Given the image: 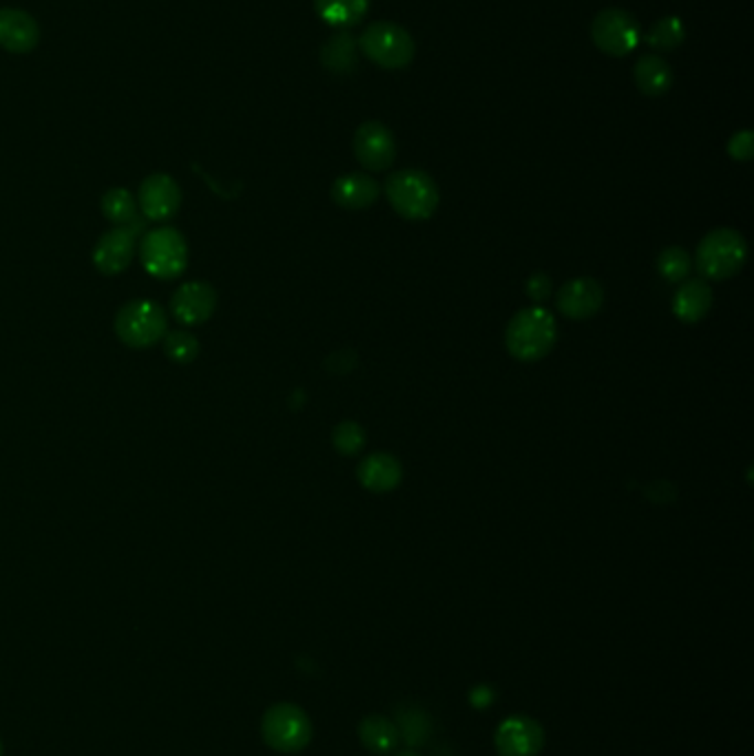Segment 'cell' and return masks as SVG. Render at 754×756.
<instances>
[{
    "mask_svg": "<svg viewBox=\"0 0 754 756\" xmlns=\"http://www.w3.org/2000/svg\"><path fill=\"white\" fill-rule=\"evenodd\" d=\"M359 738H361L363 747H368L370 752L390 754L399 745L401 734H399V727L392 718H387L383 714H372V716H365L361 721Z\"/></svg>",
    "mask_w": 754,
    "mask_h": 756,
    "instance_id": "cell-21",
    "label": "cell"
},
{
    "mask_svg": "<svg viewBox=\"0 0 754 756\" xmlns=\"http://www.w3.org/2000/svg\"><path fill=\"white\" fill-rule=\"evenodd\" d=\"M745 242L732 228H716L708 233L697 248V268L705 279L723 281L734 277L745 264Z\"/></svg>",
    "mask_w": 754,
    "mask_h": 756,
    "instance_id": "cell-7",
    "label": "cell"
},
{
    "mask_svg": "<svg viewBox=\"0 0 754 756\" xmlns=\"http://www.w3.org/2000/svg\"><path fill=\"white\" fill-rule=\"evenodd\" d=\"M604 304L602 284L591 277H577L562 286L557 295V310L573 321L591 319L599 312Z\"/></svg>",
    "mask_w": 754,
    "mask_h": 756,
    "instance_id": "cell-14",
    "label": "cell"
},
{
    "mask_svg": "<svg viewBox=\"0 0 754 756\" xmlns=\"http://www.w3.org/2000/svg\"><path fill=\"white\" fill-rule=\"evenodd\" d=\"M262 738L275 752L297 754L312 741V721L295 703H275L264 712Z\"/></svg>",
    "mask_w": 754,
    "mask_h": 756,
    "instance_id": "cell-5",
    "label": "cell"
},
{
    "mask_svg": "<svg viewBox=\"0 0 754 756\" xmlns=\"http://www.w3.org/2000/svg\"><path fill=\"white\" fill-rule=\"evenodd\" d=\"M381 198V184L365 173H350L332 184V200L348 211H363L376 204Z\"/></svg>",
    "mask_w": 754,
    "mask_h": 756,
    "instance_id": "cell-17",
    "label": "cell"
},
{
    "mask_svg": "<svg viewBox=\"0 0 754 756\" xmlns=\"http://www.w3.org/2000/svg\"><path fill=\"white\" fill-rule=\"evenodd\" d=\"M396 756H418L416 752H412V749H405V752H399Z\"/></svg>",
    "mask_w": 754,
    "mask_h": 756,
    "instance_id": "cell-32",
    "label": "cell"
},
{
    "mask_svg": "<svg viewBox=\"0 0 754 756\" xmlns=\"http://www.w3.org/2000/svg\"><path fill=\"white\" fill-rule=\"evenodd\" d=\"M553 290V284L549 279V275L544 273H533L529 279H527V295L533 299V301H546L549 295Z\"/></svg>",
    "mask_w": 754,
    "mask_h": 756,
    "instance_id": "cell-30",
    "label": "cell"
},
{
    "mask_svg": "<svg viewBox=\"0 0 754 756\" xmlns=\"http://www.w3.org/2000/svg\"><path fill=\"white\" fill-rule=\"evenodd\" d=\"M332 443L341 456H357L365 445V429L359 423L346 420L334 427Z\"/></svg>",
    "mask_w": 754,
    "mask_h": 756,
    "instance_id": "cell-28",
    "label": "cell"
},
{
    "mask_svg": "<svg viewBox=\"0 0 754 756\" xmlns=\"http://www.w3.org/2000/svg\"><path fill=\"white\" fill-rule=\"evenodd\" d=\"M140 259L151 277L171 281L184 275L189 266V244L178 228L162 226L142 237Z\"/></svg>",
    "mask_w": 754,
    "mask_h": 756,
    "instance_id": "cell-6",
    "label": "cell"
},
{
    "mask_svg": "<svg viewBox=\"0 0 754 756\" xmlns=\"http://www.w3.org/2000/svg\"><path fill=\"white\" fill-rule=\"evenodd\" d=\"M217 310V292L206 281L182 284L171 297V315L182 326H202Z\"/></svg>",
    "mask_w": 754,
    "mask_h": 756,
    "instance_id": "cell-13",
    "label": "cell"
},
{
    "mask_svg": "<svg viewBox=\"0 0 754 756\" xmlns=\"http://www.w3.org/2000/svg\"><path fill=\"white\" fill-rule=\"evenodd\" d=\"M354 156L368 171H385L396 160V138L383 123H363L354 134Z\"/></svg>",
    "mask_w": 754,
    "mask_h": 756,
    "instance_id": "cell-10",
    "label": "cell"
},
{
    "mask_svg": "<svg viewBox=\"0 0 754 756\" xmlns=\"http://www.w3.org/2000/svg\"><path fill=\"white\" fill-rule=\"evenodd\" d=\"M633 81L637 89L648 96V98H661L670 92L672 87V70L670 65L657 56V54H646L635 63L633 70Z\"/></svg>",
    "mask_w": 754,
    "mask_h": 756,
    "instance_id": "cell-19",
    "label": "cell"
},
{
    "mask_svg": "<svg viewBox=\"0 0 754 756\" xmlns=\"http://www.w3.org/2000/svg\"><path fill=\"white\" fill-rule=\"evenodd\" d=\"M359 482L372 491V493H390L394 491L401 480H403V469L401 462L392 454H370L361 465H359Z\"/></svg>",
    "mask_w": 754,
    "mask_h": 756,
    "instance_id": "cell-16",
    "label": "cell"
},
{
    "mask_svg": "<svg viewBox=\"0 0 754 756\" xmlns=\"http://www.w3.org/2000/svg\"><path fill=\"white\" fill-rule=\"evenodd\" d=\"M639 23L637 19L619 8H608L599 12L591 23L593 45L613 58L628 56L639 45Z\"/></svg>",
    "mask_w": 754,
    "mask_h": 756,
    "instance_id": "cell-8",
    "label": "cell"
},
{
    "mask_svg": "<svg viewBox=\"0 0 754 756\" xmlns=\"http://www.w3.org/2000/svg\"><path fill=\"white\" fill-rule=\"evenodd\" d=\"M385 195L392 209L410 222L429 220L440 202L436 182L418 169H403L387 178Z\"/></svg>",
    "mask_w": 754,
    "mask_h": 756,
    "instance_id": "cell-2",
    "label": "cell"
},
{
    "mask_svg": "<svg viewBox=\"0 0 754 756\" xmlns=\"http://www.w3.org/2000/svg\"><path fill=\"white\" fill-rule=\"evenodd\" d=\"M315 10L332 28H354L370 10V0H315Z\"/></svg>",
    "mask_w": 754,
    "mask_h": 756,
    "instance_id": "cell-22",
    "label": "cell"
},
{
    "mask_svg": "<svg viewBox=\"0 0 754 756\" xmlns=\"http://www.w3.org/2000/svg\"><path fill=\"white\" fill-rule=\"evenodd\" d=\"M167 332L169 317L164 308L151 299H134L116 315V334L134 350L153 348L164 339Z\"/></svg>",
    "mask_w": 754,
    "mask_h": 756,
    "instance_id": "cell-3",
    "label": "cell"
},
{
    "mask_svg": "<svg viewBox=\"0 0 754 756\" xmlns=\"http://www.w3.org/2000/svg\"><path fill=\"white\" fill-rule=\"evenodd\" d=\"M138 200L127 189L116 187L103 195V215L116 226L131 224L138 217Z\"/></svg>",
    "mask_w": 754,
    "mask_h": 756,
    "instance_id": "cell-23",
    "label": "cell"
},
{
    "mask_svg": "<svg viewBox=\"0 0 754 756\" xmlns=\"http://www.w3.org/2000/svg\"><path fill=\"white\" fill-rule=\"evenodd\" d=\"M542 747L544 730L527 714H513L496 730V749L500 756H535Z\"/></svg>",
    "mask_w": 754,
    "mask_h": 756,
    "instance_id": "cell-11",
    "label": "cell"
},
{
    "mask_svg": "<svg viewBox=\"0 0 754 756\" xmlns=\"http://www.w3.org/2000/svg\"><path fill=\"white\" fill-rule=\"evenodd\" d=\"M505 341L513 359L524 363L542 361L557 341L555 317L540 306L524 308L509 321Z\"/></svg>",
    "mask_w": 754,
    "mask_h": 756,
    "instance_id": "cell-1",
    "label": "cell"
},
{
    "mask_svg": "<svg viewBox=\"0 0 754 756\" xmlns=\"http://www.w3.org/2000/svg\"><path fill=\"white\" fill-rule=\"evenodd\" d=\"M690 266L692 264H690L688 253L683 248H677V246L661 251L659 257H657V270L670 284L683 281L688 277V273H690Z\"/></svg>",
    "mask_w": 754,
    "mask_h": 756,
    "instance_id": "cell-27",
    "label": "cell"
},
{
    "mask_svg": "<svg viewBox=\"0 0 754 756\" xmlns=\"http://www.w3.org/2000/svg\"><path fill=\"white\" fill-rule=\"evenodd\" d=\"M0 756H3V741H0Z\"/></svg>",
    "mask_w": 754,
    "mask_h": 756,
    "instance_id": "cell-33",
    "label": "cell"
},
{
    "mask_svg": "<svg viewBox=\"0 0 754 756\" xmlns=\"http://www.w3.org/2000/svg\"><path fill=\"white\" fill-rule=\"evenodd\" d=\"M752 151H754V145H752V134L750 131H741V134L732 136L730 145H728V153H730L732 160L747 162L752 158Z\"/></svg>",
    "mask_w": 754,
    "mask_h": 756,
    "instance_id": "cell-29",
    "label": "cell"
},
{
    "mask_svg": "<svg viewBox=\"0 0 754 756\" xmlns=\"http://www.w3.org/2000/svg\"><path fill=\"white\" fill-rule=\"evenodd\" d=\"M162 343H164V354L173 363H180V365L193 363L198 359V354H200V341L191 332H187V330L167 332Z\"/></svg>",
    "mask_w": 754,
    "mask_h": 756,
    "instance_id": "cell-26",
    "label": "cell"
},
{
    "mask_svg": "<svg viewBox=\"0 0 754 756\" xmlns=\"http://www.w3.org/2000/svg\"><path fill=\"white\" fill-rule=\"evenodd\" d=\"M321 63L332 74H339V76L352 74L357 70V65H359V43H357V39L352 34H348L346 30L337 32L321 47Z\"/></svg>",
    "mask_w": 754,
    "mask_h": 756,
    "instance_id": "cell-20",
    "label": "cell"
},
{
    "mask_svg": "<svg viewBox=\"0 0 754 756\" xmlns=\"http://www.w3.org/2000/svg\"><path fill=\"white\" fill-rule=\"evenodd\" d=\"M41 41V28L32 14L6 8L0 10V47L10 54H30Z\"/></svg>",
    "mask_w": 754,
    "mask_h": 756,
    "instance_id": "cell-15",
    "label": "cell"
},
{
    "mask_svg": "<svg viewBox=\"0 0 754 756\" xmlns=\"http://www.w3.org/2000/svg\"><path fill=\"white\" fill-rule=\"evenodd\" d=\"M712 308V290L701 279L683 281L672 297V312L681 323H699Z\"/></svg>",
    "mask_w": 754,
    "mask_h": 756,
    "instance_id": "cell-18",
    "label": "cell"
},
{
    "mask_svg": "<svg viewBox=\"0 0 754 756\" xmlns=\"http://www.w3.org/2000/svg\"><path fill=\"white\" fill-rule=\"evenodd\" d=\"M357 43L365 58L387 72L405 70L416 56V43L412 34L405 28L385 21L368 25Z\"/></svg>",
    "mask_w": 754,
    "mask_h": 756,
    "instance_id": "cell-4",
    "label": "cell"
},
{
    "mask_svg": "<svg viewBox=\"0 0 754 756\" xmlns=\"http://www.w3.org/2000/svg\"><path fill=\"white\" fill-rule=\"evenodd\" d=\"M145 231L147 226H145V220L140 217H136L131 224L107 231L98 239L92 255L96 268L109 277L125 273L138 253V239L145 235Z\"/></svg>",
    "mask_w": 754,
    "mask_h": 756,
    "instance_id": "cell-9",
    "label": "cell"
},
{
    "mask_svg": "<svg viewBox=\"0 0 754 756\" xmlns=\"http://www.w3.org/2000/svg\"><path fill=\"white\" fill-rule=\"evenodd\" d=\"M182 206L180 184L167 173H153L140 184L138 209L149 222H169Z\"/></svg>",
    "mask_w": 754,
    "mask_h": 756,
    "instance_id": "cell-12",
    "label": "cell"
},
{
    "mask_svg": "<svg viewBox=\"0 0 754 756\" xmlns=\"http://www.w3.org/2000/svg\"><path fill=\"white\" fill-rule=\"evenodd\" d=\"M683 39H686L683 23L677 17H663L650 28L646 43L655 52H675L683 43Z\"/></svg>",
    "mask_w": 754,
    "mask_h": 756,
    "instance_id": "cell-24",
    "label": "cell"
},
{
    "mask_svg": "<svg viewBox=\"0 0 754 756\" xmlns=\"http://www.w3.org/2000/svg\"><path fill=\"white\" fill-rule=\"evenodd\" d=\"M394 723L407 745H423L432 734V718L418 707L399 710Z\"/></svg>",
    "mask_w": 754,
    "mask_h": 756,
    "instance_id": "cell-25",
    "label": "cell"
},
{
    "mask_svg": "<svg viewBox=\"0 0 754 756\" xmlns=\"http://www.w3.org/2000/svg\"><path fill=\"white\" fill-rule=\"evenodd\" d=\"M471 701L476 703V707H485V705H489L491 703V699H493V692L487 688V685H478V688H474L471 690Z\"/></svg>",
    "mask_w": 754,
    "mask_h": 756,
    "instance_id": "cell-31",
    "label": "cell"
}]
</instances>
